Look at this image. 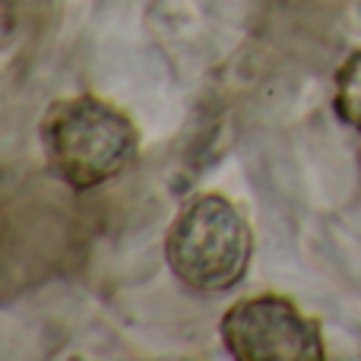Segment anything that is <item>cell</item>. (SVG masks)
Returning <instances> with one entry per match:
<instances>
[{"label":"cell","mask_w":361,"mask_h":361,"mask_svg":"<svg viewBox=\"0 0 361 361\" xmlns=\"http://www.w3.org/2000/svg\"><path fill=\"white\" fill-rule=\"evenodd\" d=\"M219 336L238 361H320L326 355L320 326L282 295L235 301L219 324Z\"/></svg>","instance_id":"3957f363"},{"label":"cell","mask_w":361,"mask_h":361,"mask_svg":"<svg viewBox=\"0 0 361 361\" xmlns=\"http://www.w3.org/2000/svg\"><path fill=\"white\" fill-rule=\"evenodd\" d=\"M42 146L51 171L73 190H92L127 171L137 159V127L95 95H73L48 108Z\"/></svg>","instance_id":"6da1fadb"},{"label":"cell","mask_w":361,"mask_h":361,"mask_svg":"<svg viewBox=\"0 0 361 361\" xmlns=\"http://www.w3.org/2000/svg\"><path fill=\"white\" fill-rule=\"evenodd\" d=\"M254 254L247 219L222 193L190 200L165 235L171 273L197 295H219L244 279Z\"/></svg>","instance_id":"7a4b0ae2"},{"label":"cell","mask_w":361,"mask_h":361,"mask_svg":"<svg viewBox=\"0 0 361 361\" xmlns=\"http://www.w3.org/2000/svg\"><path fill=\"white\" fill-rule=\"evenodd\" d=\"M336 114L361 133V51L349 57L336 73V95H333Z\"/></svg>","instance_id":"277c9868"}]
</instances>
